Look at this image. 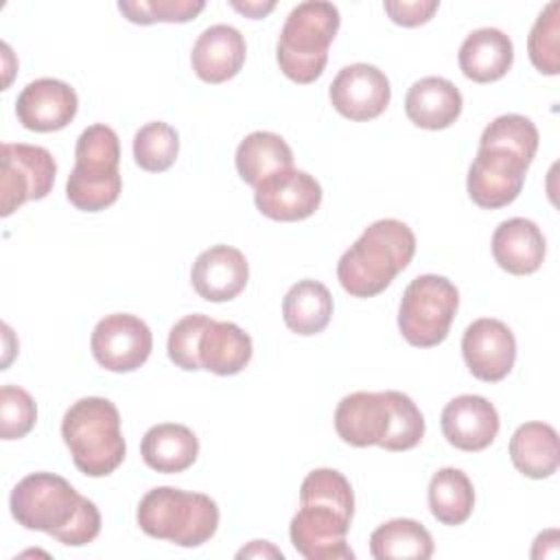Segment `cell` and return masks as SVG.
Returning a JSON list of instances; mask_svg holds the SVG:
<instances>
[{
	"instance_id": "cell-1",
	"label": "cell",
	"mask_w": 560,
	"mask_h": 560,
	"mask_svg": "<svg viewBox=\"0 0 560 560\" xmlns=\"http://www.w3.org/2000/svg\"><path fill=\"white\" fill-rule=\"evenodd\" d=\"M352 514L350 481L335 468L311 470L300 486V510L289 525L295 551L306 560H354L346 540Z\"/></svg>"
},
{
	"instance_id": "cell-2",
	"label": "cell",
	"mask_w": 560,
	"mask_h": 560,
	"mask_svg": "<svg viewBox=\"0 0 560 560\" xmlns=\"http://www.w3.org/2000/svg\"><path fill=\"white\" fill-rule=\"evenodd\" d=\"M9 508L22 527L46 532L68 547L88 545L101 532L96 503L55 472H33L18 481Z\"/></svg>"
},
{
	"instance_id": "cell-3",
	"label": "cell",
	"mask_w": 560,
	"mask_h": 560,
	"mask_svg": "<svg viewBox=\"0 0 560 560\" xmlns=\"http://www.w3.org/2000/svg\"><path fill=\"white\" fill-rule=\"evenodd\" d=\"M335 431L357 448L409 451L424 438V416L402 392H354L339 400Z\"/></svg>"
},
{
	"instance_id": "cell-4",
	"label": "cell",
	"mask_w": 560,
	"mask_h": 560,
	"mask_svg": "<svg viewBox=\"0 0 560 560\" xmlns=\"http://www.w3.org/2000/svg\"><path fill=\"white\" fill-rule=\"evenodd\" d=\"M413 254L411 228L398 219H378L341 254L337 280L352 298H374L407 269Z\"/></svg>"
},
{
	"instance_id": "cell-5",
	"label": "cell",
	"mask_w": 560,
	"mask_h": 560,
	"mask_svg": "<svg viewBox=\"0 0 560 560\" xmlns=\"http://www.w3.org/2000/svg\"><path fill=\"white\" fill-rule=\"evenodd\" d=\"M61 438L74 466L88 477H107L125 459L127 444L116 405L101 396L79 398L61 420Z\"/></svg>"
},
{
	"instance_id": "cell-6",
	"label": "cell",
	"mask_w": 560,
	"mask_h": 560,
	"mask_svg": "<svg viewBox=\"0 0 560 560\" xmlns=\"http://www.w3.org/2000/svg\"><path fill=\"white\" fill-rule=\"evenodd\" d=\"M341 24L339 9L332 2L308 0L291 9L278 37L276 59L282 74L295 83H313L322 77Z\"/></svg>"
},
{
	"instance_id": "cell-7",
	"label": "cell",
	"mask_w": 560,
	"mask_h": 560,
	"mask_svg": "<svg viewBox=\"0 0 560 560\" xmlns=\"http://www.w3.org/2000/svg\"><path fill=\"white\" fill-rule=\"evenodd\" d=\"M136 518L151 538L179 547H199L217 534L219 505L203 492L160 486L140 499Z\"/></svg>"
},
{
	"instance_id": "cell-8",
	"label": "cell",
	"mask_w": 560,
	"mask_h": 560,
	"mask_svg": "<svg viewBox=\"0 0 560 560\" xmlns=\"http://www.w3.org/2000/svg\"><path fill=\"white\" fill-rule=\"evenodd\" d=\"M74 158V168L66 182L68 201L83 212H98L116 203L122 188L116 131L101 122L90 125L77 138Z\"/></svg>"
},
{
	"instance_id": "cell-9",
	"label": "cell",
	"mask_w": 560,
	"mask_h": 560,
	"mask_svg": "<svg viewBox=\"0 0 560 560\" xmlns=\"http://www.w3.org/2000/svg\"><path fill=\"white\" fill-rule=\"evenodd\" d=\"M459 306L457 287L435 273L413 278L402 291L398 306V328L416 348H433L448 337Z\"/></svg>"
},
{
	"instance_id": "cell-10",
	"label": "cell",
	"mask_w": 560,
	"mask_h": 560,
	"mask_svg": "<svg viewBox=\"0 0 560 560\" xmlns=\"http://www.w3.org/2000/svg\"><path fill=\"white\" fill-rule=\"evenodd\" d=\"M529 164V158L505 144L479 140V149L466 179L470 199L486 210L512 203L523 190Z\"/></svg>"
},
{
	"instance_id": "cell-11",
	"label": "cell",
	"mask_w": 560,
	"mask_h": 560,
	"mask_svg": "<svg viewBox=\"0 0 560 560\" xmlns=\"http://www.w3.org/2000/svg\"><path fill=\"white\" fill-rule=\"evenodd\" d=\"M57 162L52 153L37 144H2V217H9L26 201L44 199L55 184Z\"/></svg>"
},
{
	"instance_id": "cell-12",
	"label": "cell",
	"mask_w": 560,
	"mask_h": 560,
	"mask_svg": "<svg viewBox=\"0 0 560 560\" xmlns=\"http://www.w3.org/2000/svg\"><path fill=\"white\" fill-rule=\"evenodd\" d=\"M90 348L101 368L109 372H133L149 359L153 335L140 317L114 313L94 326Z\"/></svg>"
},
{
	"instance_id": "cell-13",
	"label": "cell",
	"mask_w": 560,
	"mask_h": 560,
	"mask_svg": "<svg viewBox=\"0 0 560 560\" xmlns=\"http://www.w3.org/2000/svg\"><path fill=\"white\" fill-rule=\"evenodd\" d=\"M332 107L348 120L381 116L392 98L389 79L372 63H350L337 72L328 90Z\"/></svg>"
},
{
	"instance_id": "cell-14",
	"label": "cell",
	"mask_w": 560,
	"mask_h": 560,
	"mask_svg": "<svg viewBox=\"0 0 560 560\" xmlns=\"http://www.w3.org/2000/svg\"><path fill=\"white\" fill-rule=\"evenodd\" d=\"M254 203L260 214L273 221H302L315 214L322 203V186L306 171L284 168L254 186Z\"/></svg>"
},
{
	"instance_id": "cell-15",
	"label": "cell",
	"mask_w": 560,
	"mask_h": 560,
	"mask_svg": "<svg viewBox=\"0 0 560 560\" xmlns=\"http://www.w3.org/2000/svg\"><path fill=\"white\" fill-rule=\"evenodd\" d=\"M462 354L475 378L486 383L503 381L516 361L514 332L501 319H475L464 330Z\"/></svg>"
},
{
	"instance_id": "cell-16",
	"label": "cell",
	"mask_w": 560,
	"mask_h": 560,
	"mask_svg": "<svg viewBox=\"0 0 560 560\" xmlns=\"http://www.w3.org/2000/svg\"><path fill=\"white\" fill-rule=\"evenodd\" d=\"M79 109L74 88L59 79L31 81L15 101V114L24 129L31 131H59L72 122Z\"/></svg>"
},
{
	"instance_id": "cell-17",
	"label": "cell",
	"mask_w": 560,
	"mask_h": 560,
	"mask_svg": "<svg viewBox=\"0 0 560 560\" xmlns=\"http://www.w3.org/2000/svg\"><path fill=\"white\" fill-rule=\"evenodd\" d=\"M440 422L446 442L466 453L488 448L499 433V413L494 405L477 394H462L448 400Z\"/></svg>"
},
{
	"instance_id": "cell-18",
	"label": "cell",
	"mask_w": 560,
	"mask_h": 560,
	"mask_svg": "<svg viewBox=\"0 0 560 560\" xmlns=\"http://www.w3.org/2000/svg\"><path fill=\"white\" fill-rule=\"evenodd\" d=\"M247 258L232 245H212L203 249L190 269L192 289L208 302L234 300L247 287Z\"/></svg>"
},
{
	"instance_id": "cell-19",
	"label": "cell",
	"mask_w": 560,
	"mask_h": 560,
	"mask_svg": "<svg viewBox=\"0 0 560 560\" xmlns=\"http://www.w3.org/2000/svg\"><path fill=\"white\" fill-rule=\"evenodd\" d=\"M247 55L245 37L230 24L208 26L195 42L190 63L195 74L206 83H225L234 79Z\"/></svg>"
},
{
	"instance_id": "cell-20",
	"label": "cell",
	"mask_w": 560,
	"mask_h": 560,
	"mask_svg": "<svg viewBox=\"0 0 560 560\" xmlns=\"http://www.w3.org/2000/svg\"><path fill=\"white\" fill-rule=\"evenodd\" d=\"M547 243L540 228L523 217L499 223L492 234V256L497 265L514 276H529L540 269Z\"/></svg>"
},
{
	"instance_id": "cell-21",
	"label": "cell",
	"mask_w": 560,
	"mask_h": 560,
	"mask_svg": "<svg viewBox=\"0 0 560 560\" xmlns=\"http://www.w3.org/2000/svg\"><path fill=\"white\" fill-rule=\"evenodd\" d=\"M462 92L444 77H424L416 81L405 96L407 118L429 131L451 127L462 114Z\"/></svg>"
},
{
	"instance_id": "cell-22",
	"label": "cell",
	"mask_w": 560,
	"mask_h": 560,
	"mask_svg": "<svg viewBox=\"0 0 560 560\" xmlns=\"http://www.w3.org/2000/svg\"><path fill=\"white\" fill-rule=\"evenodd\" d=\"M457 61L462 74L475 83L499 81L512 68L514 46L499 28H477L462 42Z\"/></svg>"
},
{
	"instance_id": "cell-23",
	"label": "cell",
	"mask_w": 560,
	"mask_h": 560,
	"mask_svg": "<svg viewBox=\"0 0 560 560\" xmlns=\"http://www.w3.org/2000/svg\"><path fill=\"white\" fill-rule=\"evenodd\" d=\"M140 453L144 464L158 472H184L195 464L199 455V440L184 424L162 422L144 433Z\"/></svg>"
},
{
	"instance_id": "cell-24",
	"label": "cell",
	"mask_w": 560,
	"mask_h": 560,
	"mask_svg": "<svg viewBox=\"0 0 560 560\" xmlns=\"http://www.w3.org/2000/svg\"><path fill=\"white\" fill-rule=\"evenodd\" d=\"M252 337L232 322L212 319L199 339V363L219 376L238 374L252 359Z\"/></svg>"
},
{
	"instance_id": "cell-25",
	"label": "cell",
	"mask_w": 560,
	"mask_h": 560,
	"mask_svg": "<svg viewBox=\"0 0 560 560\" xmlns=\"http://www.w3.org/2000/svg\"><path fill=\"white\" fill-rule=\"evenodd\" d=\"M510 459L529 479H545L558 470V433L547 422H525L510 438Z\"/></svg>"
},
{
	"instance_id": "cell-26",
	"label": "cell",
	"mask_w": 560,
	"mask_h": 560,
	"mask_svg": "<svg viewBox=\"0 0 560 560\" xmlns=\"http://www.w3.org/2000/svg\"><path fill=\"white\" fill-rule=\"evenodd\" d=\"M332 317V295L326 284L317 280L295 282L282 300V319L289 330L311 337L322 332Z\"/></svg>"
},
{
	"instance_id": "cell-27",
	"label": "cell",
	"mask_w": 560,
	"mask_h": 560,
	"mask_svg": "<svg viewBox=\"0 0 560 560\" xmlns=\"http://www.w3.org/2000/svg\"><path fill=\"white\" fill-rule=\"evenodd\" d=\"M236 171L249 186H258L265 177L291 168L293 151L282 136L271 131H254L236 147Z\"/></svg>"
},
{
	"instance_id": "cell-28",
	"label": "cell",
	"mask_w": 560,
	"mask_h": 560,
	"mask_svg": "<svg viewBox=\"0 0 560 560\" xmlns=\"http://www.w3.org/2000/svg\"><path fill=\"white\" fill-rule=\"evenodd\" d=\"M429 508L442 525H462L475 508V490L459 468H440L429 481Z\"/></svg>"
},
{
	"instance_id": "cell-29",
	"label": "cell",
	"mask_w": 560,
	"mask_h": 560,
	"mask_svg": "<svg viewBox=\"0 0 560 560\" xmlns=\"http://www.w3.org/2000/svg\"><path fill=\"white\" fill-rule=\"evenodd\" d=\"M370 553L376 560H389V558L427 560L433 556V538L422 523L413 518H394L378 525L372 532Z\"/></svg>"
},
{
	"instance_id": "cell-30",
	"label": "cell",
	"mask_w": 560,
	"mask_h": 560,
	"mask_svg": "<svg viewBox=\"0 0 560 560\" xmlns=\"http://www.w3.org/2000/svg\"><path fill=\"white\" fill-rule=\"evenodd\" d=\"M179 153V136L175 127L162 120L142 125L133 136L136 164L149 173H162L171 168Z\"/></svg>"
},
{
	"instance_id": "cell-31",
	"label": "cell",
	"mask_w": 560,
	"mask_h": 560,
	"mask_svg": "<svg viewBox=\"0 0 560 560\" xmlns=\"http://www.w3.org/2000/svg\"><path fill=\"white\" fill-rule=\"evenodd\" d=\"M527 52L538 72L549 77L560 72V2H549L536 18L527 37Z\"/></svg>"
},
{
	"instance_id": "cell-32",
	"label": "cell",
	"mask_w": 560,
	"mask_h": 560,
	"mask_svg": "<svg viewBox=\"0 0 560 560\" xmlns=\"http://www.w3.org/2000/svg\"><path fill=\"white\" fill-rule=\"evenodd\" d=\"M203 0H120L118 11L133 24L188 22L203 11Z\"/></svg>"
},
{
	"instance_id": "cell-33",
	"label": "cell",
	"mask_w": 560,
	"mask_h": 560,
	"mask_svg": "<svg viewBox=\"0 0 560 560\" xmlns=\"http://www.w3.org/2000/svg\"><path fill=\"white\" fill-rule=\"evenodd\" d=\"M212 322V317L203 315V313H192L182 317L168 332V341H166V350H168V359L186 370V372H197L201 370L199 363V339L203 335V330L208 328V324Z\"/></svg>"
},
{
	"instance_id": "cell-34",
	"label": "cell",
	"mask_w": 560,
	"mask_h": 560,
	"mask_svg": "<svg viewBox=\"0 0 560 560\" xmlns=\"http://www.w3.org/2000/svg\"><path fill=\"white\" fill-rule=\"evenodd\" d=\"M37 422V405L33 396L18 385L0 387V435L2 440H20Z\"/></svg>"
},
{
	"instance_id": "cell-35",
	"label": "cell",
	"mask_w": 560,
	"mask_h": 560,
	"mask_svg": "<svg viewBox=\"0 0 560 560\" xmlns=\"http://www.w3.org/2000/svg\"><path fill=\"white\" fill-rule=\"evenodd\" d=\"M481 140L488 142H499L505 144L518 153H523L525 158L534 160L536 149H538V129L536 125L521 114H503L499 118H494L481 133Z\"/></svg>"
},
{
	"instance_id": "cell-36",
	"label": "cell",
	"mask_w": 560,
	"mask_h": 560,
	"mask_svg": "<svg viewBox=\"0 0 560 560\" xmlns=\"http://www.w3.org/2000/svg\"><path fill=\"white\" fill-rule=\"evenodd\" d=\"M438 7H440L438 0H411V2L387 0V2H383V9L389 15V20L394 24L409 26V28L427 24L433 18V13L438 11Z\"/></svg>"
},
{
	"instance_id": "cell-37",
	"label": "cell",
	"mask_w": 560,
	"mask_h": 560,
	"mask_svg": "<svg viewBox=\"0 0 560 560\" xmlns=\"http://www.w3.org/2000/svg\"><path fill=\"white\" fill-rule=\"evenodd\" d=\"M236 11H241L243 15L252 18V20H258V18H265L269 11L276 9V2L269 0V2H256V0H249V2H238V0H232L230 2Z\"/></svg>"
},
{
	"instance_id": "cell-38",
	"label": "cell",
	"mask_w": 560,
	"mask_h": 560,
	"mask_svg": "<svg viewBox=\"0 0 560 560\" xmlns=\"http://www.w3.org/2000/svg\"><path fill=\"white\" fill-rule=\"evenodd\" d=\"M238 558H243V556H256V558H265V556H273V558H282V551L280 549H276V547H271L267 540H252V545L249 547H243L238 553H236Z\"/></svg>"
}]
</instances>
